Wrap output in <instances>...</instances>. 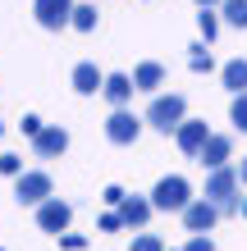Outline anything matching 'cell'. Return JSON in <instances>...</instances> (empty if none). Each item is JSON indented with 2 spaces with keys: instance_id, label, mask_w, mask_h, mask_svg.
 <instances>
[{
  "instance_id": "24",
  "label": "cell",
  "mask_w": 247,
  "mask_h": 251,
  "mask_svg": "<svg viewBox=\"0 0 247 251\" xmlns=\"http://www.w3.org/2000/svg\"><path fill=\"white\" fill-rule=\"evenodd\" d=\"M60 247H64V251H82L87 238H78V233H60Z\"/></svg>"
},
{
  "instance_id": "17",
  "label": "cell",
  "mask_w": 247,
  "mask_h": 251,
  "mask_svg": "<svg viewBox=\"0 0 247 251\" xmlns=\"http://www.w3.org/2000/svg\"><path fill=\"white\" fill-rule=\"evenodd\" d=\"M220 9H224V19L234 23V27H247V0H224Z\"/></svg>"
},
{
  "instance_id": "18",
  "label": "cell",
  "mask_w": 247,
  "mask_h": 251,
  "mask_svg": "<svg viewBox=\"0 0 247 251\" xmlns=\"http://www.w3.org/2000/svg\"><path fill=\"white\" fill-rule=\"evenodd\" d=\"M74 27H78V32H92V27H96V9L92 5H74Z\"/></svg>"
},
{
  "instance_id": "19",
  "label": "cell",
  "mask_w": 247,
  "mask_h": 251,
  "mask_svg": "<svg viewBox=\"0 0 247 251\" xmlns=\"http://www.w3.org/2000/svg\"><path fill=\"white\" fill-rule=\"evenodd\" d=\"M188 64H192V73H211V69H215V60H211V50H206V46H192Z\"/></svg>"
},
{
  "instance_id": "13",
  "label": "cell",
  "mask_w": 247,
  "mask_h": 251,
  "mask_svg": "<svg viewBox=\"0 0 247 251\" xmlns=\"http://www.w3.org/2000/svg\"><path fill=\"white\" fill-rule=\"evenodd\" d=\"M74 92H82V96H96V92H106V73H101L96 64H78L74 69Z\"/></svg>"
},
{
  "instance_id": "11",
  "label": "cell",
  "mask_w": 247,
  "mask_h": 251,
  "mask_svg": "<svg viewBox=\"0 0 247 251\" xmlns=\"http://www.w3.org/2000/svg\"><path fill=\"white\" fill-rule=\"evenodd\" d=\"M211 142V128H206V119H188L183 128H179V151H188V155H201V146Z\"/></svg>"
},
{
  "instance_id": "5",
  "label": "cell",
  "mask_w": 247,
  "mask_h": 251,
  "mask_svg": "<svg viewBox=\"0 0 247 251\" xmlns=\"http://www.w3.org/2000/svg\"><path fill=\"white\" fill-rule=\"evenodd\" d=\"M69 219H74V210H69V201H60V197H51V201H41L37 205V224H41V233H60L69 228Z\"/></svg>"
},
{
  "instance_id": "3",
  "label": "cell",
  "mask_w": 247,
  "mask_h": 251,
  "mask_svg": "<svg viewBox=\"0 0 247 251\" xmlns=\"http://www.w3.org/2000/svg\"><path fill=\"white\" fill-rule=\"evenodd\" d=\"M238 174L234 169H211V178H206V201H215V205H220V215H229V210H234V192H238Z\"/></svg>"
},
{
  "instance_id": "12",
  "label": "cell",
  "mask_w": 247,
  "mask_h": 251,
  "mask_svg": "<svg viewBox=\"0 0 247 251\" xmlns=\"http://www.w3.org/2000/svg\"><path fill=\"white\" fill-rule=\"evenodd\" d=\"M133 92H137V87H133V78H128V73H110V78H106V100H110L114 110H128Z\"/></svg>"
},
{
  "instance_id": "4",
  "label": "cell",
  "mask_w": 247,
  "mask_h": 251,
  "mask_svg": "<svg viewBox=\"0 0 247 251\" xmlns=\"http://www.w3.org/2000/svg\"><path fill=\"white\" fill-rule=\"evenodd\" d=\"M14 197H19L23 205H41V201H51V174H41V169L19 174V178H14Z\"/></svg>"
},
{
  "instance_id": "27",
  "label": "cell",
  "mask_w": 247,
  "mask_h": 251,
  "mask_svg": "<svg viewBox=\"0 0 247 251\" xmlns=\"http://www.w3.org/2000/svg\"><path fill=\"white\" fill-rule=\"evenodd\" d=\"M119 228H124L119 215H101V233H119Z\"/></svg>"
},
{
  "instance_id": "6",
  "label": "cell",
  "mask_w": 247,
  "mask_h": 251,
  "mask_svg": "<svg viewBox=\"0 0 247 251\" xmlns=\"http://www.w3.org/2000/svg\"><path fill=\"white\" fill-rule=\"evenodd\" d=\"M137 132H142V124H137V114H133V110H114L110 119H106V137H110L114 146H133V142H137Z\"/></svg>"
},
{
  "instance_id": "31",
  "label": "cell",
  "mask_w": 247,
  "mask_h": 251,
  "mask_svg": "<svg viewBox=\"0 0 247 251\" xmlns=\"http://www.w3.org/2000/svg\"><path fill=\"white\" fill-rule=\"evenodd\" d=\"M243 219H247V197H243Z\"/></svg>"
},
{
  "instance_id": "30",
  "label": "cell",
  "mask_w": 247,
  "mask_h": 251,
  "mask_svg": "<svg viewBox=\"0 0 247 251\" xmlns=\"http://www.w3.org/2000/svg\"><path fill=\"white\" fill-rule=\"evenodd\" d=\"M197 5H201V9H211V5H224V0H197Z\"/></svg>"
},
{
  "instance_id": "26",
  "label": "cell",
  "mask_w": 247,
  "mask_h": 251,
  "mask_svg": "<svg viewBox=\"0 0 247 251\" xmlns=\"http://www.w3.org/2000/svg\"><path fill=\"white\" fill-rule=\"evenodd\" d=\"M183 251H215V247H211V238H206V233H192V242H188Z\"/></svg>"
},
{
  "instance_id": "2",
  "label": "cell",
  "mask_w": 247,
  "mask_h": 251,
  "mask_svg": "<svg viewBox=\"0 0 247 251\" xmlns=\"http://www.w3.org/2000/svg\"><path fill=\"white\" fill-rule=\"evenodd\" d=\"M183 96H156L151 105H147V124L151 128H161V132H179L188 119H183Z\"/></svg>"
},
{
  "instance_id": "22",
  "label": "cell",
  "mask_w": 247,
  "mask_h": 251,
  "mask_svg": "<svg viewBox=\"0 0 247 251\" xmlns=\"http://www.w3.org/2000/svg\"><path fill=\"white\" fill-rule=\"evenodd\" d=\"M133 251H165V247H161L156 233H142V238H133Z\"/></svg>"
},
{
  "instance_id": "15",
  "label": "cell",
  "mask_w": 247,
  "mask_h": 251,
  "mask_svg": "<svg viewBox=\"0 0 247 251\" xmlns=\"http://www.w3.org/2000/svg\"><path fill=\"white\" fill-rule=\"evenodd\" d=\"M161 82H165V69L156 64V60H147V64L133 69V87H137V92H156Z\"/></svg>"
},
{
  "instance_id": "28",
  "label": "cell",
  "mask_w": 247,
  "mask_h": 251,
  "mask_svg": "<svg viewBox=\"0 0 247 251\" xmlns=\"http://www.w3.org/2000/svg\"><path fill=\"white\" fill-rule=\"evenodd\" d=\"M106 201H110V205H124L128 197H124V192H119V187H106Z\"/></svg>"
},
{
  "instance_id": "9",
  "label": "cell",
  "mask_w": 247,
  "mask_h": 251,
  "mask_svg": "<svg viewBox=\"0 0 247 251\" xmlns=\"http://www.w3.org/2000/svg\"><path fill=\"white\" fill-rule=\"evenodd\" d=\"M229 155H234V137H224V132H211V142L206 146H201V165H206V169H224L229 165Z\"/></svg>"
},
{
  "instance_id": "20",
  "label": "cell",
  "mask_w": 247,
  "mask_h": 251,
  "mask_svg": "<svg viewBox=\"0 0 247 251\" xmlns=\"http://www.w3.org/2000/svg\"><path fill=\"white\" fill-rule=\"evenodd\" d=\"M197 27H201V37H206V41H215V32H220V19H215L211 9H201V14H197Z\"/></svg>"
},
{
  "instance_id": "32",
  "label": "cell",
  "mask_w": 247,
  "mask_h": 251,
  "mask_svg": "<svg viewBox=\"0 0 247 251\" xmlns=\"http://www.w3.org/2000/svg\"><path fill=\"white\" fill-rule=\"evenodd\" d=\"M0 132H5V124H0Z\"/></svg>"
},
{
  "instance_id": "7",
  "label": "cell",
  "mask_w": 247,
  "mask_h": 251,
  "mask_svg": "<svg viewBox=\"0 0 247 251\" xmlns=\"http://www.w3.org/2000/svg\"><path fill=\"white\" fill-rule=\"evenodd\" d=\"M37 23L60 32L64 23H74V0H37Z\"/></svg>"
},
{
  "instance_id": "23",
  "label": "cell",
  "mask_w": 247,
  "mask_h": 251,
  "mask_svg": "<svg viewBox=\"0 0 247 251\" xmlns=\"http://www.w3.org/2000/svg\"><path fill=\"white\" fill-rule=\"evenodd\" d=\"M0 174H9V178H19V174H23V160H19V155H0Z\"/></svg>"
},
{
  "instance_id": "25",
  "label": "cell",
  "mask_w": 247,
  "mask_h": 251,
  "mask_svg": "<svg viewBox=\"0 0 247 251\" xmlns=\"http://www.w3.org/2000/svg\"><path fill=\"white\" fill-rule=\"evenodd\" d=\"M19 128L27 132V137H37V132H41V128H46V124H41V119H37V114H23V124H19Z\"/></svg>"
},
{
  "instance_id": "21",
  "label": "cell",
  "mask_w": 247,
  "mask_h": 251,
  "mask_svg": "<svg viewBox=\"0 0 247 251\" xmlns=\"http://www.w3.org/2000/svg\"><path fill=\"white\" fill-rule=\"evenodd\" d=\"M234 128H238V132H247V92H243V96H234Z\"/></svg>"
},
{
  "instance_id": "1",
  "label": "cell",
  "mask_w": 247,
  "mask_h": 251,
  "mask_svg": "<svg viewBox=\"0 0 247 251\" xmlns=\"http://www.w3.org/2000/svg\"><path fill=\"white\" fill-rule=\"evenodd\" d=\"M151 205L156 210H188L192 205V187H188V178H179V174H169V178H161L156 183V192H151Z\"/></svg>"
},
{
  "instance_id": "8",
  "label": "cell",
  "mask_w": 247,
  "mask_h": 251,
  "mask_svg": "<svg viewBox=\"0 0 247 251\" xmlns=\"http://www.w3.org/2000/svg\"><path fill=\"white\" fill-rule=\"evenodd\" d=\"M215 219H220V205H215V201H206V197H201V201H192V205L183 210L188 233H211V228H215Z\"/></svg>"
},
{
  "instance_id": "29",
  "label": "cell",
  "mask_w": 247,
  "mask_h": 251,
  "mask_svg": "<svg viewBox=\"0 0 247 251\" xmlns=\"http://www.w3.org/2000/svg\"><path fill=\"white\" fill-rule=\"evenodd\" d=\"M238 178H243V183H247V155H243V165H238Z\"/></svg>"
},
{
  "instance_id": "10",
  "label": "cell",
  "mask_w": 247,
  "mask_h": 251,
  "mask_svg": "<svg viewBox=\"0 0 247 251\" xmlns=\"http://www.w3.org/2000/svg\"><path fill=\"white\" fill-rule=\"evenodd\" d=\"M32 146H37L41 160H55V155L69 151V132H64V128H41L37 137H32Z\"/></svg>"
},
{
  "instance_id": "14",
  "label": "cell",
  "mask_w": 247,
  "mask_h": 251,
  "mask_svg": "<svg viewBox=\"0 0 247 251\" xmlns=\"http://www.w3.org/2000/svg\"><path fill=\"white\" fill-rule=\"evenodd\" d=\"M151 210H156L151 201H142V197H128V201L119 205V219H124L128 228H142V224H147V219H151Z\"/></svg>"
},
{
  "instance_id": "16",
  "label": "cell",
  "mask_w": 247,
  "mask_h": 251,
  "mask_svg": "<svg viewBox=\"0 0 247 251\" xmlns=\"http://www.w3.org/2000/svg\"><path fill=\"white\" fill-rule=\"evenodd\" d=\"M220 78H224V87H229L234 96H243V92H247V60H229Z\"/></svg>"
}]
</instances>
